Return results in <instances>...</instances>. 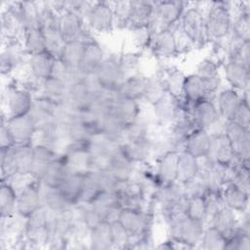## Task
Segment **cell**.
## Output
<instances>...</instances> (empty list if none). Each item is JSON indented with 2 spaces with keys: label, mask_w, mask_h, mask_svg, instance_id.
Listing matches in <instances>:
<instances>
[{
  "label": "cell",
  "mask_w": 250,
  "mask_h": 250,
  "mask_svg": "<svg viewBox=\"0 0 250 250\" xmlns=\"http://www.w3.org/2000/svg\"><path fill=\"white\" fill-rule=\"evenodd\" d=\"M42 205L56 213H62L73 206L65 199L59 188H50L42 186Z\"/></svg>",
  "instance_id": "bcb514c9"
},
{
  "label": "cell",
  "mask_w": 250,
  "mask_h": 250,
  "mask_svg": "<svg viewBox=\"0 0 250 250\" xmlns=\"http://www.w3.org/2000/svg\"><path fill=\"white\" fill-rule=\"evenodd\" d=\"M242 100V93L229 87L220 90L214 101L221 118L224 121H231Z\"/></svg>",
  "instance_id": "cb8c5ba5"
},
{
  "label": "cell",
  "mask_w": 250,
  "mask_h": 250,
  "mask_svg": "<svg viewBox=\"0 0 250 250\" xmlns=\"http://www.w3.org/2000/svg\"><path fill=\"white\" fill-rule=\"evenodd\" d=\"M21 40L28 56L46 52L44 35L39 25L26 27L22 33Z\"/></svg>",
  "instance_id": "b9f144b4"
},
{
  "label": "cell",
  "mask_w": 250,
  "mask_h": 250,
  "mask_svg": "<svg viewBox=\"0 0 250 250\" xmlns=\"http://www.w3.org/2000/svg\"><path fill=\"white\" fill-rule=\"evenodd\" d=\"M184 105L193 119L196 127L204 129L210 134L217 133V125L224 122L214 99H203L193 104L184 101Z\"/></svg>",
  "instance_id": "8992f818"
},
{
  "label": "cell",
  "mask_w": 250,
  "mask_h": 250,
  "mask_svg": "<svg viewBox=\"0 0 250 250\" xmlns=\"http://www.w3.org/2000/svg\"><path fill=\"white\" fill-rule=\"evenodd\" d=\"M5 100L7 111L6 113L2 112L9 118L29 114L32 109L34 97L29 92L18 86L16 81H13L6 89Z\"/></svg>",
  "instance_id": "7c38bea8"
},
{
  "label": "cell",
  "mask_w": 250,
  "mask_h": 250,
  "mask_svg": "<svg viewBox=\"0 0 250 250\" xmlns=\"http://www.w3.org/2000/svg\"><path fill=\"white\" fill-rule=\"evenodd\" d=\"M204 19L208 43L213 44L226 40L231 32L232 2H207Z\"/></svg>",
  "instance_id": "6da1fadb"
},
{
  "label": "cell",
  "mask_w": 250,
  "mask_h": 250,
  "mask_svg": "<svg viewBox=\"0 0 250 250\" xmlns=\"http://www.w3.org/2000/svg\"><path fill=\"white\" fill-rule=\"evenodd\" d=\"M0 148L2 147H9L15 145L13 137L6 125L5 122V114L1 113V122H0Z\"/></svg>",
  "instance_id": "94428289"
},
{
  "label": "cell",
  "mask_w": 250,
  "mask_h": 250,
  "mask_svg": "<svg viewBox=\"0 0 250 250\" xmlns=\"http://www.w3.org/2000/svg\"><path fill=\"white\" fill-rule=\"evenodd\" d=\"M222 63L214 57H207L199 61L195 66V74L207 81L221 80L220 68Z\"/></svg>",
  "instance_id": "f907efd6"
},
{
  "label": "cell",
  "mask_w": 250,
  "mask_h": 250,
  "mask_svg": "<svg viewBox=\"0 0 250 250\" xmlns=\"http://www.w3.org/2000/svg\"><path fill=\"white\" fill-rule=\"evenodd\" d=\"M1 181H7L15 176H30L34 144L13 145L0 148Z\"/></svg>",
  "instance_id": "7a4b0ae2"
},
{
  "label": "cell",
  "mask_w": 250,
  "mask_h": 250,
  "mask_svg": "<svg viewBox=\"0 0 250 250\" xmlns=\"http://www.w3.org/2000/svg\"><path fill=\"white\" fill-rule=\"evenodd\" d=\"M249 91L242 93V100L238 105L232 120L239 126L250 130V108H249Z\"/></svg>",
  "instance_id": "9f6ffc18"
},
{
  "label": "cell",
  "mask_w": 250,
  "mask_h": 250,
  "mask_svg": "<svg viewBox=\"0 0 250 250\" xmlns=\"http://www.w3.org/2000/svg\"><path fill=\"white\" fill-rule=\"evenodd\" d=\"M211 135L208 131L196 128L186 139L184 149L192 154L197 159L205 158L210 148Z\"/></svg>",
  "instance_id": "d6a6232c"
},
{
  "label": "cell",
  "mask_w": 250,
  "mask_h": 250,
  "mask_svg": "<svg viewBox=\"0 0 250 250\" xmlns=\"http://www.w3.org/2000/svg\"><path fill=\"white\" fill-rule=\"evenodd\" d=\"M183 99L187 103L193 104L203 99H215L208 89L204 79L195 73L186 75L183 86Z\"/></svg>",
  "instance_id": "4316f807"
},
{
  "label": "cell",
  "mask_w": 250,
  "mask_h": 250,
  "mask_svg": "<svg viewBox=\"0 0 250 250\" xmlns=\"http://www.w3.org/2000/svg\"><path fill=\"white\" fill-rule=\"evenodd\" d=\"M119 148L136 165L149 162L151 159L149 137L139 140H125L119 144Z\"/></svg>",
  "instance_id": "d4e9b609"
},
{
  "label": "cell",
  "mask_w": 250,
  "mask_h": 250,
  "mask_svg": "<svg viewBox=\"0 0 250 250\" xmlns=\"http://www.w3.org/2000/svg\"><path fill=\"white\" fill-rule=\"evenodd\" d=\"M118 146L119 144L111 140L103 132L94 135L88 143V148L93 161V169L106 168L112 153Z\"/></svg>",
  "instance_id": "5bb4252c"
},
{
  "label": "cell",
  "mask_w": 250,
  "mask_h": 250,
  "mask_svg": "<svg viewBox=\"0 0 250 250\" xmlns=\"http://www.w3.org/2000/svg\"><path fill=\"white\" fill-rule=\"evenodd\" d=\"M95 74L103 88L116 91L125 78L119 64L118 55H107L95 71Z\"/></svg>",
  "instance_id": "d6986e66"
},
{
  "label": "cell",
  "mask_w": 250,
  "mask_h": 250,
  "mask_svg": "<svg viewBox=\"0 0 250 250\" xmlns=\"http://www.w3.org/2000/svg\"><path fill=\"white\" fill-rule=\"evenodd\" d=\"M88 244L90 249L108 250L113 248L111 222L103 221L89 230Z\"/></svg>",
  "instance_id": "d590c367"
},
{
  "label": "cell",
  "mask_w": 250,
  "mask_h": 250,
  "mask_svg": "<svg viewBox=\"0 0 250 250\" xmlns=\"http://www.w3.org/2000/svg\"><path fill=\"white\" fill-rule=\"evenodd\" d=\"M60 155L61 153L45 145L34 144V157L30 176L40 182L51 163Z\"/></svg>",
  "instance_id": "f1b7e54d"
},
{
  "label": "cell",
  "mask_w": 250,
  "mask_h": 250,
  "mask_svg": "<svg viewBox=\"0 0 250 250\" xmlns=\"http://www.w3.org/2000/svg\"><path fill=\"white\" fill-rule=\"evenodd\" d=\"M42 206V185L39 181L31 179L18 193L17 213L27 218Z\"/></svg>",
  "instance_id": "2e32d148"
},
{
  "label": "cell",
  "mask_w": 250,
  "mask_h": 250,
  "mask_svg": "<svg viewBox=\"0 0 250 250\" xmlns=\"http://www.w3.org/2000/svg\"><path fill=\"white\" fill-rule=\"evenodd\" d=\"M55 58L48 52L32 55L27 60V70L36 78L45 80L51 76Z\"/></svg>",
  "instance_id": "ab89813d"
},
{
  "label": "cell",
  "mask_w": 250,
  "mask_h": 250,
  "mask_svg": "<svg viewBox=\"0 0 250 250\" xmlns=\"http://www.w3.org/2000/svg\"><path fill=\"white\" fill-rule=\"evenodd\" d=\"M115 27L128 29L130 19V1H112Z\"/></svg>",
  "instance_id": "11a10c76"
},
{
  "label": "cell",
  "mask_w": 250,
  "mask_h": 250,
  "mask_svg": "<svg viewBox=\"0 0 250 250\" xmlns=\"http://www.w3.org/2000/svg\"><path fill=\"white\" fill-rule=\"evenodd\" d=\"M118 182H126L133 178L136 164H134L118 147L112 153L106 167Z\"/></svg>",
  "instance_id": "1f68e13d"
},
{
  "label": "cell",
  "mask_w": 250,
  "mask_h": 250,
  "mask_svg": "<svg viewBox=\"0 0 250 250\" xmlns=\"http://www.w3.org/2000/svg\"><path fill=\"white\" fill-rule=\"evenodd\" d=\"M110 111L114 113L124 123L129 124L142 114V103L122 97L115 93V97L111 104Z\"/></svg>",
  "instance_id": "83f0119b"
},
{
  "label": "cell",
  "mask_w": 250,
  "mask_h": 250,
  "mask_svg": "<svg viewBox=\"0 0 250 250\" xmlns=\"http://www.w3.org/2000/svg\"><path fill=\"white\" fill-rule=\"evenodd\" d=\"M208 225L214 227L229 240L238 229V218L234 211L224 206L213 216Z\"/></svg>",
  "instance_id": "836d02e7"
},
{
  "label": "cell",
  "mask_w": 250,
  "mask_h": 250,
  "mask_svg": "<svg viewBox=\"0 0 250 250\" xmlns=\"http://www.w3.org/2000/svg\"><path fill=\"white\" fill-rule=\"evenodd\" d=\"M189 2L184 1H156L155 19L151 25L154 30L170 29L174 30L180 23L184 11Z\"/></svg>",
  "instance_id": "9c48e42d"
},
{
  "label": "cell",
  "mask_w": 250,
  "mask_h": 250,
  "mask_svg": "<svg viewBox=\"0 0 250 250\" xmlns=\"http://www.w3.org/2000/svg\"><path fill=\"white\" fill-rule=\"evenodd\" d=\"M84 175L85 174L68 172L59 188L62 195L72 206L77 205L80 202Z\"/></svg>",
  "instance_id": "f35d334b"
},
{
  "label": "cell",
  "mask_w": 250,
  "mask_h": 250,
  "mask_svg": "<svg viewBox=\"0 0 250 250\" xmlns=\"http://www.w3.org/2000/svg\"><path fill=\"white\" fill-rule=\"evenodd\" d=\"M223 132L230 142L236 158L241 162H249L250 130L239 126L233 121H224Z\"/></svg>",
  "instance_id": "e0dca14e"
},
{
  "label": "cell",
  "mask_w": 250,
  "mask_h": 250,
  "mask_svg": "<svg viewBox=\"0 0 250 250\" xmlns=\"http://www.w3.org/2000/svg\"><path fill=\"white\" fill-rule=\"evenodd\" d=\"M225 206L235 213H243L249 209V194L232 183H227L221 191Z\"/></svg>",
  "instance_id": "4dcf8cb0"
},
{
  "label": "cell",
  "mask_w": 250,
  "mask_h": 250,
  "mask_svg": "<svg viewBox=\"0 0 250 250\" xmlns=\"http://www.w3.org/2000/svg\"><path fill=\"white\" fill-rule=\"evenodd\" d=\"M5 122L13 137L15 145L34 144L37 127L30 113L9 118L5 115Z\"/></svg>",
  "instance_id": "ac0fdd59"
},
{
  "label": "cell",
  "mask_w": 250,
  "mask_h": 250,
  "mask_svg": "<svg viewBox=\"0 0 250 250\" xmlns=\"http://www.w3.org/2000/svg\"><path fill=\"white\" fill-rule=\"evenodd\" d=\"M126 125L114 113L109 111L103 118L102 132L117 144H120L125 137Z\"/></svg>",
  "instance_id": "c3c4849f"
},
{
  "label": "cell",
  "mask_w": 250,
  "mask_h": 250,
  "mask_svg": "<svg viewBox=\"0 0 250 250\" xmlns=\"http://www.w3.org/2000/svg\"><path fill=\"white\" fill-rule=\"evenodd\" d=\"M102 191L104 190L100 184L97 172L93 169L84 175L83 189L79 203L90 204Z\"/></svg>",
  "instance_id": "681fc988"
},
{
  "label": "cell",
  "mask_w": 250,
  "mask_h": 250,
  "mask_svg": "<svg viewBox=\"0 0 250 250\" xmlns=\"http://www.w3.org/2000/svg\"><path fill=\"white\" fill-rule=\"evenodd\" d=\"M86 42L75 40L66 42L62 48L61 60L71 69L79 71V67L83 59ZM80 72V71H79Z\"/></svg>",
  "instance_id": "7bdbcfd3"
},
{
  "label": "cell",
  "mask_w": 250,
  "mask_h": 250,
  "mask_svg": "<svg viewBox=\"0 0 250 250\" xmlns=\"http://www.w3.org/2000/svg\"><path fill=\"white\" fill-rule=\"evenodd\" d=\"M18 192L7 181H1L0 187V216L11 217L17 214Z\"/></svg>",
  "instance_id": "f6af8a7d"
},
{
  "label": "cell",
  "mask_w": 250,
  "mask_h": 250,
  "mask_svg": "<svg viewBox=\"0 0 250 250\" xmlns=\"http://www.w3.org/2000/svg\"><path fill=\"white\" fill-rule=\"evenodd\" d=\"M186 215L191 219L202 221L206 220V201L205 196L196 195L187 198ZM206 225V224H205Z\"/></svg>",
  "instance_id": "db71d44e"
},
{
  "label": "cell",
  "mask_w": 250,
  "mask_h": 250,
  "mask_svg": "<svg viewBox=\"0 0 250 250\" xmlns=\"http://www.w3.org/2000/svg\"><path fill=\"white\" fill-rule=\"evenodd\" d=\"M117 221L129 232L131 237L135 238L146 232L152 231L155 218L153 212L150 210L122 207Z\"/></svg>",
  "instance_id": "52a82bcc"
},
{
  "label": "cell",
  "mask_w": 250,
  "mask_h": 250,
  "mask_svg": "<svg viewBox=\"0 0 250 250\" xmlns=\"http://www.w3.org/2000/svg\"><path fill=\"white\" fill-rule=\"evenodd\" d=\"M179 152L176 150L168 151L154 161L155 173L161 185L177 182Z\"/></svg>",
  "instance_id": "484cf974"
},
{
  "label": "cell",
  "mask_w": 250,
  "mask_h": 250,
  "mask_svg": "<svg viewBox=\"0 0 250 250\" xmlns=\"http://www.w3.org/2000/svg\"><path fill=\"white\" fill-rule=\"evenodd\" d=\"M67 94L68 84L50 76L44 80L42 91L39 96H42L58 104H63L66 102Z\"/></svg>",
  "instance_id": "60d3db41"
},
{
  "label": "cell",
  "mask_w": 250,
  "mask_h": 250,
  "mask_svg": "<svg viewBox=\"0 0 250 250\" xmlns=\"http://www.w3.org/2000/svg\"><path fill=\"white\" fill-rule=\"evenodd\" d=\"M118 61L124 76H130L139 73L142 63V53L139 51L123 52L118 55Z\"/></svg>",
  "instance_id": "f5cc1de1"
},
{
  "label": "cell",
  "mask_w": 250,
  "mask_h": 250,
  "mask_svg": "<svg viewBox=\"0 0 250 250\" xmlns=\"http://www.w3.org/2000/svg\"><path fill=\"white\" fill-rule=\"evenodd\" d=\"M84 21L94 33H110L115 27L112 1H92L84 16Z\"/></svg>",
  "instance_id": "5b68a950"
},
{
  "label": "cell",
  "mask_w": 250,
  "mask_h": 250,
  "mask_svg": "<svg viewBox=\"0 0 250 250\" xmlns=\"http://www.w3.org/2000/svg\"><path fill=\"white\" fill-rule=\"evenodd\" d=\"M59 29L64 43L75 40L87 42L94 38L83 17L70 11L59 15Z\"/></svg>",
  "instance_id": "30bf717a"
},
{
  "label": "cell",
  "mask_w": 250,
  "mask_h": 250,
  "mask_svg": "<svg viewBox=\"0 0 250 250\" xmlns=\"http://www.w3.org/2000/svg\"><path fill=\"white\" fill-rule=\"evenodd\" d=\"M227 239L214 227L207 225L204 228L198 247L206 250H223L226 248Z\"/></svg>",
  "instance_id": "816d5d0a"
},
{
  "label": "cell",
  "mask_w": 250,
  "mask_h": 250,
  "mask_svg": "<svg viewBox=\"0 0 250 250\" xmlns=\"http://www.w3.org/2000/svg\"><path fill=\"white\" fill-rule=\"evenodd\" d=\"M106 57L104 47L94 37L93 39L86 42L83 59L79 67L81 74L94 73L101 62Z\"/></svg>",
  "instance_id": "f546056e"
},
{
  "label": "cell",
  "mask_w": 250,
  "mask_h": 250,
  "mask_svg": "<svg viewBox=\"0 0 250 250\" xmlns=\"http://www.w3.org/2000/svg\"><path fill=\"white\" fill-rule=\"evenodd\" d=\"M49 233V211L41 206L29 217L25 218L23 235L28 241L29 248H40L45 246Z\"/></svg>",
  "instance_id": "ba28073f"
},
{
  "label": "cell",
  "mask_w": 250,
  "mask_h": 250,
  "mask_svg": "<svg viewBox=\"0 0 250 250\" xmlns=\"http://www.w3.org/2000/svg\"><path fill=\"white\" fill-rule=\"evenodd\" d=\"M67 173L68 170L63 162L62 155H60L51 163L46 173L40 180V183L45 188H59Z\"/></svg>",
  "instance_id": "ee69618b"
},
{
  "label": "cell",
  "mask_w": 250,
  "mask_h": 250,
  "mask_svg": "<svg viewBox=\"0 0 250 250\" xmlns=\"http://www.w3.org/2000/svg\"><path fill=\"white\" fill-rule=\"evenodd\" d=\"M156 1H130V19L128 30L151 26L155 19Z\"/></svg>",
  "instance_id": "44dd1931"
},
{
  "label": "cell",
  "mask_w": 250,
  "mask_h": 250,
  "mask_svg": "<svg viewBox=\"0 0 250 250\" xmlns=\"http://www.w3.org/2000/svg\"><path fill=\"white\" fill-rule=\"evenodd\" d=\"M229 250H249L250 249V231L241 229L238 227L236 232L226 243V248Z\"/></svg>",
  "instance_id": "680465c9"
},
{
  "label": "cell",
  "mask_w": 250,
  "mask_h": 250,
  "mask_svg": "<svg viewBox=\"0 0 250 250\" xmlns=\"http://www.w3.org/2000/svg\"><path fill=\"white\" fill-rule=\"evenodd\" d=\"M130 31L132 33V41L139 49V52L148 50V46L153 33V29L151 28V26L135 28Z\"/></svg>",
  "instance_id": "91938a15"
},
{
  "label": "cell",
  "mask_w": 250,
  "mask_h": 250,
  "mask_svg": "<svg viewBox=\"0 0 250 250\" xmlns=\"http://www.w3.org/2000/svg\"><path fill=\"white\" fill-rule=\"evenodd\" d=\"M89 205L103 221L108 222L117 220L122 208L112 191H102Z\"/></svg>",
  "instance_id": "603a6c76"
},
{
  "label": "cell",
  "mask_w": 250,
  "mask_h": 250,
  "mask_svg": "<svg viewBox=\"0 0 250 250\" xmlns=\"http://www.w3.org/2000/svg\"><path fill=\"white\" fill-rule=\"evenodd\" d=\"M198 171L199 160L187 150H181L178 158L177 182L186 185L197 176Z\"/></svg>",
  "instance_id": "74e56055"
},
{
  "label": "cell",
  "mask_w": 250,
  "mask_h": 250,
  "mask_svg": "<svg viewBox=\"0 0 250 250\" xmlns=\"http://www.w3.org/2000/svg\"><path fill=\"white\" fill-rule=\"evenodd\" d=\"M111 232H112L113 248L129 249L132 237L117 220L111 222Z\"/></svg>",
  "instance_id": "6f0895ef"
},
{
  "label": "cell",
  "mask_w": 250,
  "mask_h": 250,
  "mask_svg": "<svg viewBox=\"0 0 250 250\" xmlns=\"http://www.w3.org/2000/svg\"><path fill=\"white\" fill-rule=\"evenodd\" d=\"M149 53L159 61H167L179 56L176 36L173 30H154L148 46Z\"/></svg>",
  "instance_id": "9a60e30c"
},
{
  "label": "cell",
  "mask_w": 250,
  "mask_h": 250,
  "mask_svg": "<svg viewBox=\"0 0 250 250\" xmlns=\"http://www.w3.org/2000/svg\"><path fill=\"white\" fill-rule=\"evenodd\" d=\"M180 28L190 42L192 48L201 49L208 44L204 11L199 7L197 2L188 3L181 18Z\"/></svg>",
  "instance_id": "277c9868"
},
{
  "label": "cell",
  "mask_w": 250,
  "mask_h": 250,
  "mask_svg": "<svg viewBox=\"0 0 250 250\" xmlns=\"http://www.w3.org/2000/svg\"><path fill=\"white\" fill-rule=\"evenodd\" d=\"M167 225L169 238L175 242L176 248H195L200 242L205 224L186 214L172 217Z\"/></svg>",
  "instance_id": "3957f363"
},
{
  "label": "cell",
  "mask_w": 250,
  "mask_h": 250,
  "mask_svg": "<svg viewBox=\"0 0 250 250\" xmlns=\"http://www.w3.org/2000/svg\"><path fill=\"white\" fill-rule=\"evenodd\" d=\"M61 155L68 172L86 174L93 170V161L88 145L68 143Z\"/></svg>",
  "instance_id": "4fadbf2b"
},
{
  "label": "cell",
  "mask_w": 250,
  "mask_h": 250,
  "mask_svg": "<svg viewBox=\"0 0 250 250\" xmlns=\"http://www.w3.org/2000/svg\"><path fill=\"white\" fill-rule=\"evenodd\" d=\"M222 67L224 69L225 79L229 83V87L240 92L249 91L250 84V68L242 63L226 61Z\"/></svg>",
  "instance_id": "7402d4cb"
},
{
  "label": "cell",
  "mask_w": 250,
  "mask_h": 250,
  "mask_svg": "<svg viewBox=\"0 0 250 250\" xmlns=\"http://www.w3.org/2000/svg\"><path fill=\"white\" fill-rule=\"evenodd\" d=\"M156 72L162 76L166 91L179 99H183V86L186 74L175 65H161Z\"/></svg>",
  "instance_id": "8d00e7d4"
},
{
  "label": "cell",
  "mask_w": 250,
  "mask_h": 250,
  "mask_svg": "<svg viewBox=\"0 0 250 250\" xmlns=\"http://www.w3.org/2000/svg\"><path fill=\"white\" fill-rule=\"evenodd\" d=\"M183 101L184 99H179L166 92L151 105V117L154 124L161 128L170 127L182 110Z\"/></svg>",
  "instance_id": "8fae6325"
},
{
  "label": "cell",
  "mask_w": 250,
  "mask_h": 250,
  "mask_svg": "<svg viewBox=\"0 0 250 250\" xmlns=\"http://www.w3.org/2000/svg\"><path fill=\"white\" fill-rule=\"evenodd\" d=\"M207 159L224 166H231L236 161V155L228 137L223 131L212 133Z\"/></svg>",
  "instance_id": "ffe728a7"
},
{
  "label": "cell",
  "mask_w": 250,
  "mask_h": 250,
  "mask_svg": "<svg viewBox=\"0 0 250 250\" xmlns=\"http://www.w3.org/2000/svg\"><path fill=\"white\" fill-rule=\"evenodd\" d=\"M146 79L147 75H145L142 72L126 76L122 80V82L120 83L115 92L122 97L129 98L142 103L146 89Z\"/></svg>",
  "instance_id": "e575fe53"
},
{
  "label": "cell",
  "mask_w": 250,
  "mask_h": 250,
  "mask_svg": "<svg viewBox=\"0 0 250 250\" xmlns=\"http://www.w3.org/2000/svg\"><path fill=\"white\" fill-rule=\"evenodd\" d=\"M166 92L167 91H166V87H165L163 78L158 72H155L149 76L147 75L146 89H145L142 103H146L151 106Z\"/></svg>",
  "instance_id": "7dc6e473"
}]
</instances>
